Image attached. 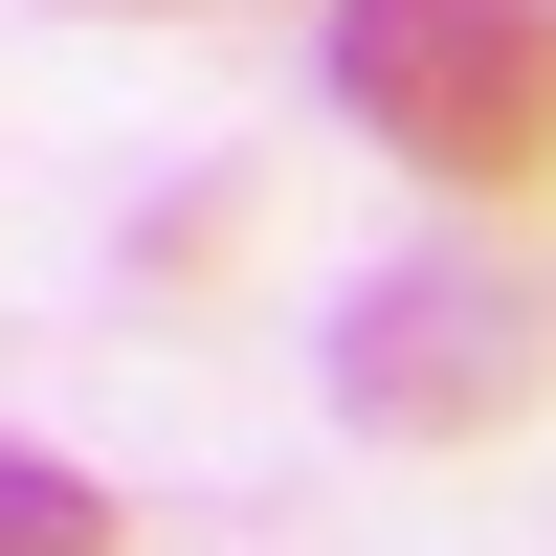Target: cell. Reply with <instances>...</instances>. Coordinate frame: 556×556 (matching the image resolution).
<instances>
[{
    "label": "cell",
    "instance_id": "4",
    "mask_svg": "<svg viewBox=\"0 0 556 556\" xmlns=\"http://www.w3.org/2000/svg\"><path fill=\"white\" fill-rule=\"evenodd\" d=\"M134 23H223V0H134Z\"/></svg>",
    "mask_w": 556,
    "mask_h": 556
},
{
    "label": "cell",
    "instance_id": "1",
    "mask_svg": "<svg viewBox=\"0 0 556 556\" xmlns=\"http://www.w3.org/2000/svg\"><path fill=\"white\" fill-rule=\"evenodd\" d=\"M334 112L445 201H556V0H334Z\"/></svg>",
    "mask_w": 556,
    "mask_h": 556
},
{
    "label": "cell",
    "instance_id": "2",
    "mask_svg": "<svg viewBox=\"0 0 556 556\" xmlns=\"http://www.w3.org/2000/svg\"><path fill=\"white\" fill-rule=\"evenodd\" d=\"M334 401L379 445H490L556 401V267L534 245H401L334 290Z\"/></svg>",
    "mask_w": 556,
    "mask_h": 556
},
{
    "label": "cell",
    "instance_id": "3",
    "mask_svg": "<svg viewBox=\"0 0 556 556\" xmlns=\"http://www.w3.org/2000/svg\"><path fill=\"white\" fill-rule=\"evenodd\" d=\"M0 556H112V490L45 468V445H0Z\"/></svg>",
    "mask_w": 556,
    "mask_h": 556
}]
</instances>
